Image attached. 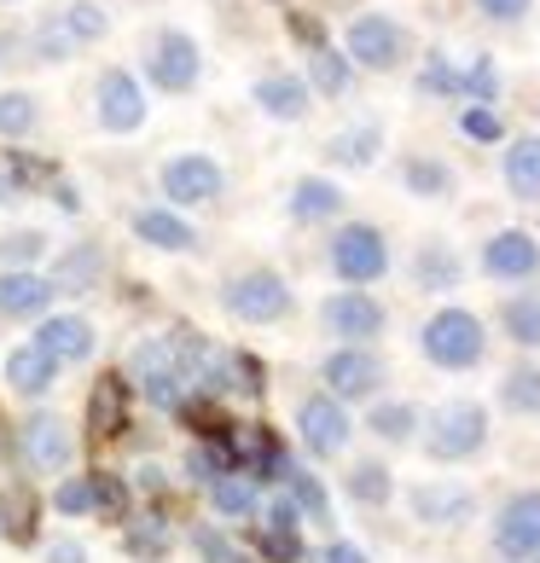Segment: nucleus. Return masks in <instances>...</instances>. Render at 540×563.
<instances>
[{"instance_id":"nucleus-45","label":"nucleus","mask_w":540,"mask_h":563,"mask_svg":"<svg viewBox=\"0 0 540 563\" xmlns=\"http://www.w3.org/2000/svg\"><path fill=\"white\" fill-rule=\"evenodd\" d=\"M227 366H233V378H239V389L244 395H267V366L256 361V354H227Z\"/></svg>"},{"instance_id":"nucleus-31","label":"nucleus","mask_w":540,"mask_h":563,"mask_svg":"<svg viewBox=\"0 0 540 563\" xmlns=\"http://www.w3.org/2000/svg\"><path fill=\"white\" fill-rule=\"evenodd\" d=\"M349 81H355V65H349L338 47L308 53V88H320L326 99H343V93H349Z\"/></svg>"},{"instance_id":"nucleus-22","label":"nucleus","mask_w":540,"mask_h":563,"mask_svg":"<svg viewBox=\"0 0 540 563\" xmlns=\"http://www.w3.org/2000/svg\"><path fill=\"white\" fill-rule=\"evenodd\" d=\"M256 106L274 117V122H302L308 117V81L302 76H285V70L262 76L256 81Z\"/></svg>"},{"instance_id":"nucleus-43","label":"nucleus","mask_w":540,"mask_h":563,"mask_svg":"<svg viewBox=\"0 0 540 563\" xmlns=\"http://www.w3.org/2000/svg\"><path fill=\"white\" fill-rule=\"evenodd\" d=\"M41 233H7L0 239V262H7V274H24L30 262H41Z\"/></svg>"},{"instance_id":"nucleus-38","label":"nucleus","mask_w":540,"mask_h":563,"mask_svg":"<svg viewBox=\"0 0 540 563\" xmlns=\"http://www.w3.org/2000/svg\"><path fill=\"white\" fill-rule=\"evenodd\" d=\"M389 494H396V483H389V465H378V459L349 471V499L355 506H389Z\"/></svg>"},{"instance_id":"nucleus-40","label":"nucleus","mask_w":540,"mask_h":563,"mask_svg":"<svg viewBox=\"0 0 540 563\" xmlns=\"http://www.w3.org/2000/svg\"><path fill=\"white\" fill-rule=\"evenodd\" d=\"M35 99L24 93V88H12V93H0V134L7 140H24L30 129H35Z\"/></svg>"},{"instance_id":"nucleus-51","label":"nucleus","mask_w":540,"mask_h":563,"mask_svg":"<svg viewBox=\"0 0 540 563\" xmlns=\"http://www.w3.org/2000/svg\"><path fill=\"white\" fill-rule=\"evenodd\" d=\"M47 563H88V552H81L76 540H53V547H47Z\"/></svg>"},{"instance_id":"nucleus-12","label":"nucleus","mask_w":540,"mask_h":563,"mask_svg":"<svg viewBox=\"0 0 540 563\" xmlns=\"http://www.w3.org/2000/svg\"><path fill=\"white\" fill-rule=\"evenodd\" d=\"M483 274L500 279V285H524L540 274V239L524 233V227H506L483 244Z\"/></svg>"},{"instance_id":"nucleus-18","label":"nucleus","mask_w":540,"mask_h":563,"mask_svg":"<svg viewBox=\"0 0 540 563\" xmlns=\"http://www.w3.org/2000/svg\"><path fill=\"white\" fill-rule=\"evenodd\" d=\"M35 349H47L58 366H65V361H88V354H93V325L81 314H47L41 331H35Z\"/></svg>"},{"instance_id":"nucleus-20","label":"nucleus","mask_w":540,"mask_h":563,"mask_svg":"<svg viewBox=\"0 0 540 563\" xmlns=\"http://www.w3.org/2000/svg\"><path fill=\"white\" fill-rule=\"evenodd\" d=\"M500 175H506V192L540 203V134H517L500 157Z\"/></svg>"},{"instance_id":"nucleus-52","label":"nucleus","mask_w":540,"mask_h":563,"mask_svg":"<svg viewBox=\"0 0 540 563\" xmlns=\"http://www.w3.org/2000/svg\"><path fill=\"white\" fill-rule=\"evenodd\" d=\"M18 198H30V192H24V180H18L12 169H0V203H18Z\"/></svg>"},{"instance_id":"nucleus-25","label":"nucleus","mask_w":540,"mask_h":563,"mask_svg":"<svg viewBox=\"0 0 540 563\" xmlns=\"http://www.w3.org/2000/svg\"><path fill=\"white\" fill-rule=\"evenodd\" d=\"M290 216L297 221H338L343 216V186L320 180V175H302L290 186Z\"/></svg>"},{"instance_id":"nucleus-6","label":"nucleus","mask_w":540,"mask_h":563,"mask_svg":"<svg viewBox=\"0 0 540 563\" xmlns=\"http://www.w3.org/2000/svg\"><path fill=\"white\" fill-rule=\"evenodd\" d=\"M320 325L331 331V338H343L349 349H366V338H378V331L389 325L384 302L372 297V290H338V297L320 302Z\"/></svg>"},{"instance_id":"nucleus-13","label":"nucleus","mask_w":540,"mask_h":563,"mask_svg":"<svg viewBox=\"0 0 540 563\" xmlns=\"http://www.w3.org/2000/svg\"><path fill=\"white\" fill-rule=\"evenodd\" d=\"M129 412H134V384L122 372H99L88 384V435L99 442H117L129 430Z\"/></svg>"},{"instance_id":"nucleus-14","label":"nucleus","mask_w":540,"mask_h":563,"mask_svg":"<svg viewBox=\"0 0 540 563\" xmlns=\"http://www.w3.org/2000/svg\"><path fill=\"white\" fill-rule=\"evenodd\" d=\"M93 106H99V129L134 134L140 122H145V88L134 81V70H106V76H99Z\"/></svg>"},{"instance_id":"nucleus-23","label":"nucleus","mask_w":540,"mask_h":563,"mask_svg":"<svg viewBox=\"0 0 540 563\" xmlns=\"http://www.w3.org/2000/svg\"><path fill=\"white\" fill-rule=\"evenodd\" d=\"M378 152H384V129H378V122H355V129H343V134L326 140V157L338 163V169H372Z\"/></svg>"},{"instance_id":"nucleus-24","label":"nucleus","mask_w":540,"mask_h":563,"mask_svg":"<svg viewBox=\"0 0 540 563\" xmlns=\"http://www.w3.org/2000/svg\"><path fill=\"white\" fill-rule=\"evenodd\" d=\"M53 378H58V361H53L47 349L24 343V349H12V354H7V384H12L18 395H30V401H35V395H47Z\"/></svg>"},{"instance_id":"nucleus-37","label":"nucleus","mask_w":540,"mask_h":563,"mask_svg":"<svg viewBox=\"0 0 540 563\" xmlns=\"http://www.w3.org/2000/svg\"><path fill=\"white\" fill-rule=\"evenodd\" d=\"M412 274H419L425 290H453L460 285V256H453L448 244H425L419 262H412Z\"/></svg>"},{"instance_id":"nucleus-39","label":"nucleus","mask_w":540,"mask_h":563,"mask_svg":"<svg viewBox=\"0 0 540 563\" xmlns=\"http://www.w3.org/2000/svg\"><path fill=\"white\" fill-rule=\"evenodd\" d=\"M494 93H500V70H494L488 53H476L471 65L460 70V99H471V106H494Z\"/></svg>"},{"instance_id":"nucleus-36","label":"nucleus","mask_w":540,"mask_h":563,"mask_svg":"<svg viewBox=\"0 0 540 563\" xmlns=\"http://www.w3.org/2000/svg\"><path fill=\"white\" fill-rule=\"evenodd\" d=\"M285 488H290V506H297V517H315V523H326L331 517V494L320 476H308L302 465H290L285 471Z\"/></svg>"},{"instance_id":"nucleus-44","label":"nucleus","mask_w":540,"mask_h":563,"mask_svg":"<svg viewBox=\"0 0 540 563\" xmlns=\"http://www.w3.org/2000/svg\"><path fill=\"white\" fill-rule=\"evenodd\" d=\"M419 93H448V99H460V70H453L442 53H430L425 70H419Z\"/></svg>"},{"instance_id":"nucleus-29","label":"nucleus","mask_w":540,"mask_h":563,"mask_svg":"<svg viewBox=\"0 0 540 563\" xmlns=\"http://www.w3.org/2000/svg\"><path fill=\"white\" fill-rule=\"evenodd\" d=\"M210 506L227 517V523H244V517H256V483L244 471H227L210 483Z\"/></svg>"},{"instance_id":"nucleus-2","label":"nucleus","mask_w":540,"mask_h":563,"mask_svg":"<svg viewBox=\"0 0 540 563\" xmlns=\"http://www.w3.org/2000/svg\"><path fill=\"white\" fill-rule=\"evenodd\" d=\"M488 448V412L476 401H448L430 412L425 424V453L436 465H460V459H476Z\"/></svg>"},{"instance_id":"nucleus-11","label":"nucleus","mask_w":540,"mask_h":563,"mask_svg":"<svg viewBox=\"0 0 540 563\" xmlns=\"http://www.w3.org/2000/svg\"><path fill=\"white\" fill-rule=\"evenodd\" d=\"M221 186H227L221 163L203 157V152H186V157L163 163V198H175L180 210H186V203H216Z\"/></svg>"},{"instance_id":"nucleus-4","label":"nucleus","mask_w":540,"mask_h":563,"mask_svg":"<svg viewBox=\"0 0 540 563\" xmlns=\"http://www.w3.org/2000/svg\"><path fill=\"white\" fill-rule=\"evenodd\" d=\"M343 58L355 70H396L401 58H407V30L396 24V18H384V12H361L355 24L343 30Z\"/></svg>"},{"instance_id":"nucleus-19","label":"nucleus","mask_w":540,"mask_h":563,"mask_svg":"<svg viewBox=\"0 0 540 563\" xmlns=\"http://www.w3.org/2000/svg\"><path fill=\"white\" fill-rule=\"evenodd\" d=\"M256 547L267 563H302V534H297V506L290 499H274L256 529Z\"/></svg>"},{"instance_id":"nucleus-48","label":"nucleus","mask_w":540,"mask_h":563,"mask_svg":"<svg viewBox=\"0 0 540 563\" xmlns=\"http://www.w3.org/2000/svg\"><path fill=\"white\" fill-rule=\"evenodd\" d=\"M53 506L65 511V517H81V511H88V476H70V483H58Z\"/></svg>"},{"instance_id":"nucleus-26","label":"nucleus","mask_w":540,"mask_h":563,"mask_svg":"<svg viewBox=\"0 0 540 563\" xmlns=\"http://www.w3.org/2000/svg\"><path fill=\"white\" fill-rule=\"evenodd\" d=\"M134 239H145L152 250H192L198 233L180 210H134Z\"/></svg>"},{"instance_id":"nucleus-27","label":"nucleus","mask_w":540,"mask_h":563,"mask_svg":"<svg viewBox=\"0 0 540 563\" xmlns=\"http://www.w3.org/2000/svg\"><path fill=\"white\" fill-rule=\"evenodd\" d=\"M500 325L517 349H540V290H511L500 302Z\"/></svg>"},{"instance_id":"nucleus-49","label":"nucleus","mask_w":540,"mask_h":563,"mask_svg":"<svg viewBox=\"0 0 540 563\" xmlns=\"http://www.w3.org/2000/svg\"><path fill=\"white\" fill-rule=\"evenodd\" d=\"M198 558H203V563H244L216 529H198Z\"/></svg>"},{"instance_id":"nucleus-47","label":"nucleus","mask_w":540,"mask_h":563,"mask_svg":"<svg viewBox=\"0 0 540 563\" xmlns=\"http://www.w3.org/2000/svg\"><path fill=\"white\" fill-rule=\"evenodd\" d=\"M529 7H535V0H476V12L494 18V24H524Z\"/></svg>"},{"instance_id":"nucleus-35","label":"nucleus","mask_w":540,"mask_h":563,"mask_svg":"<svg viewBox=\"0 0 540 563\" xmlns=\"http://www.w3.org/2000/svg\"><path fill=\"white\" fill-rule=\"evenodd\" d=\"M366 430L384 435V442H412V430H425V424H419V407L412 401H378L372 419H366Z\"/></svg>"},{"instance_id":"nucleus-28","label":"nucleus","mask_w":540,"mask_h":563,"mask_svg":"<svg viewBox=\"0 0 540 563\" xmlns=\"http://www.w3.org/2000/svg\"><path fill=\"white\" fill-rule=\"evenodd\" d=\"M129 506H134V488L111 471H88V511L106 517V523H129Z\"/></svg>"},{"instance_id":"nucleus-7","label":"nucleus","mask_w":540,"mask_h":563,"mask_svg":"<svg viewBox=\"0 0 540 563\" xmlns=\"http://www.w3.org/2000/svg\"><path fill=\"white\" fill-rule=\"evenodd\" d=\"M320 384L331 401H366V395H378L384 384V361L372 349H331L326 361H320Z\"/></svg>"},{"instance_id":"nucleus-41","label":"nucleus","mask_w":540,"mask_h":563,"mask_svg":"<svg viewBox=\"0 0 540 563\" xmlns=\"http://www.w3.org/2000/svg\"><path fill=\"white\" fill-rule=\"evenodd\" d=\"M460 134L476 140V145H500L506 140V122H500V111H494V106H465L460 111Z\"/></svg>"},{"instance_id":"nucleus-8","label":"nucleus","mask_w":540,"mask_h":563,"mask_svg":"<svg viewBox=\"0 0 540 563\" xmlns=\"http://www.w3.org/2000/svg\"><path fill=\"white\" fill-rule=\"evenodd\" d=\"M494 552H500L506 563L540 558V488L511 494L500 506V517H494Z\"/></svg>"},{"instance_id":"nucleus-5","label":"nucleus","mask_w":540,"mask_h":563,"mask_svg":"<svg viewBox=\"0 0 540 563\" xmlns=\"http://www.w3.org/2000/svg\"><path fill=\"white\" fill-rule=\"evenodd\" d=\"M221 302H227V314L244 320V325H274V320L290 314V285L274 267H251V274H239L221 290Z\"/></svg>"},{"instance_id":"nucleus-46","label":"nucleus","mask_w":540,"mask_h":563,"mask_svg":"<svg viewBox=\"0 0 540 563\" xmlns=\"http://www.w3.org/2000/svg\"><path fill=\"white\" fill-rule=\"evenodd\" d=\"M285 24H290V35H297V41H302L308 53H320V47H331V41H326V24H320L315 12H285Z\"/></svg>"},{"instance_id":"nucleus-10","label":"nucleus","mask_w":540,"mask_h":563,"mask_svg":"<svg viewBox=\"0 0 540 563\" xmlns=\"http://www.w3.org/2000/svg\"><path fill=\"white\" fill-rule=\"evenodd\" d=\"M297 435H302V448L315 453V459H338L349 448V435H355V424H349V412L343 401H331V395H308V401L297 407Z\"/></svg>"},{"instance_id":"nucleus-3","label":"nucleus","mask_w":540,"mask_h":563,"mask_svg":"<svg viewBox=\"0 0 540 563\" xmlns=\"http://www.w3.org/2000/svg\"><path fill=\"white\" fill-rule=\"evenodd\" d=\"M331 274L349 290H366L389 274V244L372 221H343L338 239H331Z\"/></svg>"},{"instance_id":"nucleus-1","label":"nucleus","mask_w":540,"mask_h":563,"mask_svg":"<svg viewBox=\"0 0 540 563\" xmlns=\"http://www.w3.org/2000/svg\"><path fill=\"white\" fill-rule=\"evenodd\" d=\"M419 349H425V361L442 366V372H471V366H483V354H488V331L471 308L453 302V308H436L425 320Z\"/></svg>"},{"instance_id":"nucleus-16","label":"nucleus","mask_w":540,"mask_h":563,"mask_svg":"<svg viewBox=\"0 0 540 563\" xmlns=\"http://www.w3.org/2000/svg\"><path fill=\"white\" fill-rule=\"evenodd\" d=\"M471 511H476V494L460 483H419L412 488V517L430 529H460V523H471Z\"/></svg>"},{"instance_id":"nucleus-21","label":"nucleus","mask_w":540,"mask_h":563,"mask_svg":"<svg viewBox=\"0 0 540 563\" xmlns=\"http://www.w3.org/2000/svg\"><path fill=\"white\" fill-rule=\"evenodd\" d=\"M0 534H7L12 547H35L41 540V499H35V488H24V483L0 488Z\"/></svg>"},{"instance_id":"nucleus-33","label":"nucleus","mask_w":540,"mask_h":563,"mask_svg":"<svg viewBox=\"0 0 540 563\" xmlns=\"http://www.w3.org/2000/svg\"><path fill=\"white\" fill-rule=\"evenodd\" d=\"M122 552L140 563H163L169 558V523L163 517H134V529H122Z\"/></svg>"},{"instance_id":"nucleus-9","label":"nucleus","mask_w":540,"mask_h":563,"mask_svg":"<svg viewBox=\"0 0 540 563\" xmlns=\"http://www.w3.org/2000/svg\"><path fill=\"white\" fill-rule=\"evenodd\" d=\"M145 76H152L163 93H186V88H198V76H203L198 41L186 35V30H163V35L152 41V58H145Z\"/></svg>"},{"instance_id":"nucleus-15","label":"nucleus","mask_w":540,"mask_h":563,"mask_svg":"<svg viewBox=\"0 0 540 563\" xmlns=\"http://www.w3.org/2000/svg\"><path fill=\"white\" fill-rule=\"evenodd\" d=\"M18 448H24V465L41 471V476L65 471V465H70V453H76L70 424H65V419H53V412H35V419L18 430Z\"/></svg>"},{"instance_id":"nucleus-30","label":"nucleus","mask_w":540,"mask_h":563,"mask_svg":"<svg viewBox=\"0 0 540 563\" xmlns=\"http://www.w3.org/2000/svg\"><path fill=\"white\" fill-rule=\"evenodd\" d=\"M99 274H106V256H99V244H76L65 262H58V274H53V290L58 297H76V290H88Z\"/></svg>"},{"instance_id":"nucleus-32","label":"nucleus","mask_w":540,"mask_h":563,"mask_svg":"<svg viewBox=\"0 0 540 563\" xmlns=\"http://www.w3.org/2000/svg\"><path fill=\"white\" fill-rule=\"evenodd\" d=\"M500 407L506 412H524V419H540V366H511L500 378Z\"/></svg>"},{"instance_id":"nucleus-50","label":"nucleus","mask_w":540,"mask_h":563,"mask_svg":"<svg viewBox=\"0 0 540 563\" xmlns=\"http://www.w3.org/2000/svg\"><path fill=\"white\" fill-rule=\"evenodd\" d=\"M320 563H372L361 547H349V540H331V547L320 552Z\"/></svg>"},{"instance_id":"nucleus-42","label":"nucleus","mask_w":540,"mask_h":563,"mask_svg":"<svg viewBox=\"0 0 540 563\" xmlns=\"http://www.w3.org/2000/svg\"><path fill=\"white\" fill-rule=\"evenodd\" d=\"M65 30L76 41H99V35L111 30V18H106V7H93V0H76V7L65 12Z\"/></svg>"},{"instance_id":"nucleus-17","label":"nucleus","mask_w":540,"mask_h":563,"mask_svg":"<svg viewBox=\"0 0 540 563\" xmlns=\"http://www.w3.org/2000/svg\"><path fill=\"white\" fill-rule=\"evenodd\" d=\"M58 297L47 274H35V267H24V274H0V314L7 320H47V302Z\"/></svg>"},{"instance_id":"nucleus-34","label":"nucleus","mask_w":540,"mask_h":563,"mask_svg":"<svg viewBox=\"0 0 540 563\" xmlns=\"http://www.w3.org/2000/svg\"><path fill=\"white\" fill-rule=\"evenodd\" d=\"M401 180H407L412 198H448L453 192V169H448L442 157H407L401 163Z\"/></svg>"}]
</instances>
